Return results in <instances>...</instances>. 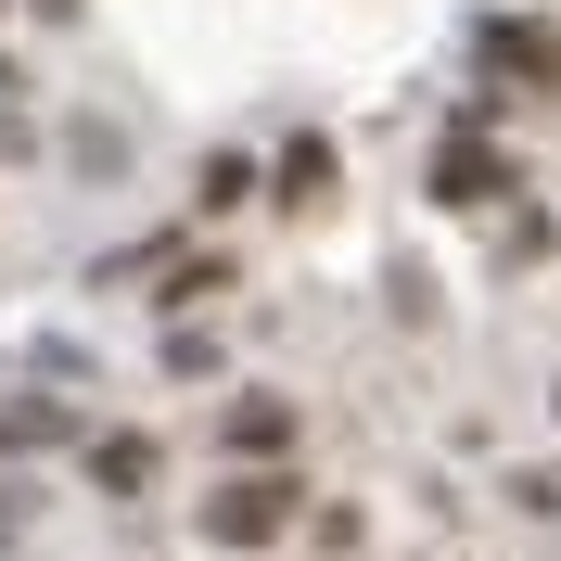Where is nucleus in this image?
Here are the masks:
<instances>
[{
	"instance_id": "nucleus-1",
	"label": "nucleus",
	"mask_w": 561,
	"mask_h": 561,
	"mask_svg": "<svg viewBox=\"0 0 561 561\" xmlns=\"http://www.w3.org/2000/svg\"><path fill=\"white\" fill-rule=\"evenodd\" d=\"M511 192H524V179H511V153L459 115V128L434 140V205H447V217H485V205H511Z\"/></svg>"
},
{
	"instance_id": "nucleus-2",
	"label": "nucleus",
	"mask_w": 561,
	"mask_h": 561,
	"mask_svg": "<svg viewBox=\"0 0 561 561\" xmlns=\"http://www.w3.org/2000/svg\"><path fill=\"white\" fill-rule=\"evenodd\" d=\"M294 511H307V485H294V472H230V485L205 497V536H217V549H268Z\"/></svg>"
},
{
	"instance_id": "nucleus-3",
	"label": "nucleus",
	"mask_w": 561,
	"mask_h": 561,
	"mask_svg": "<svg viewBox=\"0 0 561 561\" xmlns=\"http://www.w3.org/2000/svg\"><path fill=\"white\" fill-rule=\"evenodd\" d=\"M472 65L511 77V90H561V13H485L472 26Z\"/></svg>"
},
{
	"instance_id": "nucleus-4",
	"label": "nucleus",
	"mask_w": 561,
	"mask_h": 561,
	"mask_svg": "<svg viewBox=\"0 0 561 561\" xmlns=\"http://www.w3.org/2000/svg\"><path fill=\"white\" fill-rule=\"evenodd\" d=\"M217 447L243 459V472H280L294 459V396H230L217 409Z\"/></svg>"
},
{
	"instance_id": "nucleus-5",
	"label": "nucleus",
	"mask_w": 561,
	"mask_h": 561,
	"mask_svg": "<svg viewBox=\"0 0 561 561\" xmlns=\"http://www.w3.org/2000/svg\"><path fill=\"white\" fill-rule=\"evenodd\" d=\"M332 179H345V153H332L319 128H294V140L268 153V205H294V217H307V205H332Z\"/></svg>"
},
{
	"instance_id": "nucleus-6",
	"label": "nucleus",
	"mask_w": 561,
	"mask_h": 561,
	"mask_svg": "<svg viewBox=\"0 0 561 561\" xmlns=\"http://www.w3.org/2000/svg\"><path fill=\"white\" fill-rule=\"evenodd\" d=\"M153 472H167V447H153V434H90V485H103V497H140Z\"/></svg>"
},
{
	"instance_id": "nucleus-7",
	"label": "nucleus",
	"mask_w": 561,
	"mask_h": 561,
	"mask_svg": "<svg viewBox=\"0 0 561 561\" xmlns=\"http://www.w3.org/2000/svg\"><path fill=\"white\" fill-rule=\"evenodd\" d=\"M255 192H268V167H255V153H205V179H192V205H205V217L255 205Z\"/></svg>"
},
{
	"instance_id": "nucleus-8",
	"label": "nucleus",
	"mask_w": 561,
	"mask_h": 561,
	"mask_svg": "<svg viewBox=\"0 0 561 561\" xmlns=\"http://www.w3.org/2000/svg\"><path fill=\"white\" fill-rule=\"evenodd\" d=\"M77 421H65V396H26V409H0V447H65Z\"/></svg>"
},
{
	"instance_id": "nucleus-9",
	"label": "nucleus",
	"mask_w": 561,
	"mask_h": 561,
	"mask_svg": "<svg viewBox=\"0 0 561 561\" xmlns=\"http://www.w3.org/2000/svg\"><path fill=\"white\" fill-rule=\"evenodd\" d=\"M205 294H230V268H217V255H179V268H167V294H153V307H167V319H192V307H205Z\"/></svg>"
},
{
	"instance_id": "nucleus-10",
	"label": "nucleus",
	"mask_w": 561,
	"mask_h": 561,
	"mask_svg": "<svg viewBox=\"0 0 561 561\" xmlns=\"http://www.w3.org/2000/svg\"><path fill=\"white\" fill-rule=\"evenodd\" d=\"M26 511H38V485H13V472H0V536H26Z\"/></svg>"
},
{
	"instance_id": "nucleus-11",
	"label": "nucleus",
	"mask_w": 561,
	"mask_h": 561,
	"mask_svg": "<svg viewBox=\"0 0 561 561\" xmlns=\"http://www.w3.org/2000/svg\"><path fill=\"white\" fill-rule=\"evenodd\" d=\"M26 13H38V26H77V13H90V0H26Z\"/></svg>"
},
{
	"instance_id": "nucleus-12",
	"label": "nucleus",
	"mask_w": 561,
	"mask_h": 561,
	"mask_svg": "<svg viewBox=\"0 0 561 561\" xmlns=\"http://www.w3.org/2000/svg\"><path fill=\"white\" fill-rule=\"evenodd\" d=\"M13 103H26V77H13V65H0V128H13Z\"/></svg>"
},
{
	"instance_id": "nucleus-13",
	"label": "nucleus",
	"mask_w": 561,
	"mask_h": 561,
	"mask_svg": "<svg viewBox=\"0 0 561 561\" xmlns=\"http://www.w3.org/2000/svg\"><path fill=\"white\" fill-rule=\"evenodd\" d=\"M549 409H561V396H549Z\"/></svg>"
}]
</instances>
